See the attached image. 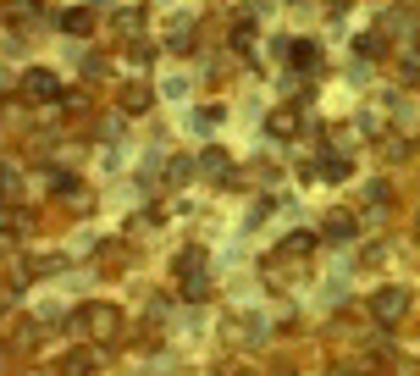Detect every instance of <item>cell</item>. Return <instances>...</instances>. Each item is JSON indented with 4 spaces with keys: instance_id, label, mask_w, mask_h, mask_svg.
<instances>
[{
    "instance_id": "obj_1",
    "label": "cell",
    "mask_w": 420,
    "mask_h": 376,
    "mask_svg": "<svg viewBox=\"0 0 420 376\" xmlns=\"http://www.w3.org/2000/svg\"><path fill=\"white\" fill-rule=\"evenodd\" d=\"M376 315H381V321H398V315H403V293H392V288H387V293L376 299Z\"/></svg>"
},
{
    "instance_id": "obj_2",
    "label": "cell",
    "mask_w": 420,
    "mask_h": 376,
    "mask_svg": "<svg viewBox=\"0 0 420 376\" xmlns=\"http://www.w3.org/2000/svg\"><path fill=\"white\" fill-rule=\"evenodd\" d=\"M28 89H34V94H56V78H50V72H34Z\"/></svg>"
}]
</instances>
